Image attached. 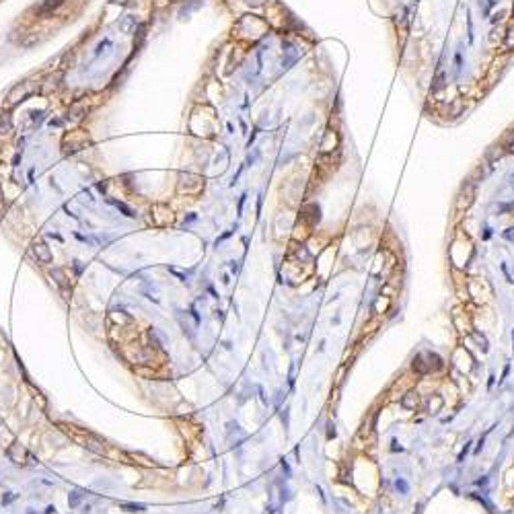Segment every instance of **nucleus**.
Here are the masks:
<instances>
[{
	"mask_svg": "<svg viewBox=\"0 0 514 514\" xmlns=\"http://www.w3.org/2000/svg\"><path fill=\"white\" fill-rule=\"evenodd\" d=\"M64 3H66V0H43L37 11H39V15H51L56 9H60Z\"/></svg>",
	"mask_w": 514,
	"mask_h": 514,
	"instance_id": "obj_18",
	"label": "nucleus"
},
{
	"mask_svg": "<svg viewBox=\"0 0 514 514\" xmlns=\"http://www.w3.org/2000/svg\"><path fill=\"white\" fill-rule=\"evenodd\" d=\"M179 193H187V195H195L204 189V177L195 175V173H181L179 175V185H177Z\"/></svg>",
	"mask_w": 514,
	"mask_h": 514,
	"instance_id": "obj_5",
	"label": "nucleus"
},
{
	"mask_svg": "<svg viewBox=\"0 0 514 514\" xmlns=\"http://www.w3.org/2000/svg\"><path fill=\"white\" fill-rule=\"evenodd\" d=\"M422 393H420V389L418 387H409V389H405L403 391V395L399 397V405L403 407V409H407V411H418L420 407H422Z\"/></svg>",
	"mask_w": 514,
	"mask_h": 514,
	"instance_id": "obj_7",
	"label": "nucleus"
},
{
	"mask_svg": "<svg viewBox=\"0 0 514 514\" xmlns=\"http://www.w3.org/2000/svg\"><path fill=\"white\" fill-rule=\"evenodd\" d=\"M68 144H70V148H68V150H64L66 154H68V152L82 150V148L89 144V136H87L82 130H74V132L66 134V136H64V140H62V146H68Z\"/></svg>",
	"mask_w": 514,
	"mask_h": 514,
	"instance_id": "obj_9",
	"label": "nucleus"
},
{
	"mask_svg": "<svg viewBox=\"0 0 514 514\" xmlns=\"http://www.w3.org/2000/svg\"><path fill=\"white\" fill-rule=\"evenodd\" d=\"M508 373H510V364H506V368H504V373H502V379H500V383H504V381H506Z\"/></svg>",
	"mask_w": 514,
	"mask_h": 514,
	"instance_id": "obj_30",
	"label": "nucleus"
},
{
	"mask_svg": "<svg viewBox=\"0 0 514 514\" xmlns=\"http://www.w3.org/2000/svg\"><path fill=\"white\" fill-rule=\"evenodd\" d=\"M173 222H175V214H173V210L169 208V206H165V204L150 206V224L165 229V226H171Z\"/></svg>",
	"mask_w": 514,
	"mask_h": 514,
	"instance_id": "obj_3",
	"label": "nucleus"
},
{
	"mask_svg": "<svg viewBox=\"0 0 514 514\" xmlns=\"http://www.w3.org/2000/svg\"><path fill=\"white\" fill-rule=\"evenodd\" d=\"M514 210V202H510V204H502V206H498V212H512Z\"/></svg>",
	"mask_w": 514,
	"mask_h": 514,
	"instance_id": "obj_25",
	"label": "nucleus"
},
{
	"mask_svg": "<svg viewBox=\"0 0 514 514\" xmlns=\"http://www.w3.org/2000/svg\"><path fill=\"white\" fill-rule=\"evenodd\" d=\"M31 251H33V257H35L39 264H49V262H51V251H49V247H47L41 239H35V241H33Z\"/></svg>",
	"mask_w": 514,
	"mask_h": 514,
	"instance_id": "obj_12",
	"label": "nucleus"
},
{
	"mask_svg": "<svg viewBox=\"0 0 514 514\" xmlns=\"http://www.w3.org/2000/svg\"><path fill=\"white\" fill-rule=\"evenodd\" d=\"M124 508H130V512H142L144 506H138V504H122Z\"/></svg>",
	"mask_w": 514,
	"mask_h": 514,
	"instance_id": "obj_27",
	"label": "nucleus"
},
{
	"mask_svg": "<svg viewBox=\"0 0 514 514\" xmlns=\"http://www.w3.org/2000/svg\"><path fill=\"white\" fill-rule=\"evenodd\" d=\"M7 454H9V459L15 463V465H21V467H27V465H31V463H33V456L29 454V450L23 444H19V442H13L7 448Z\"/></svg>",
	"mask_w": 514,
	"mask_h": 514,
	"instance_id": "obj_8",
	"label": "nucleus"
},
{
	"mask_svg": "<svg viewBox=\"0 0 514 514\" xmlns=\"http://www.w3.org/2000/svg\"><path fill=\"white\" fill-rule=\"evenodd\" d=\"M512 344H514V331H512Z\"/></svg>",
	"mask_w": 514,
	"mask_h": 514,
	"instance_id": "obj_32",
	"label": "nucleus"
},
{
	"mask_svg": "<svg viewBox=\"0 0 514 514\" xmlns=\"http://www.w3.org/2000/svg\"><path fill=\"white\" fill-rule=\"evenodd\" d=\"M87 113H89V105H87V101H76V103H72L70 109H68V120H72V122H80Z\"/></svg>",
	"mask_w": 514,
	"mask_h": 514,
	"instance_id": "obj_13",
	"label": "nucleus"
},
{
	"mask_svg": "<svg viewBox=\"0 0 514 514\" xmlns=\"http://www.w3.org/2000/svg\"><path fill=\"white\" fill-rule=\"evenodd\" d=\"M506 47H514V27L508 29V33H506Z\"/></svg>",
	"mask_w": 514,
	"mask_h": 514,
	"instance_id": "obj_24",
	"label": "nucleus"
},
{
	"mask_svg": "<svg viewBox=\"0 0 514 514\" xmlns=\"http://www.w3.org/2000/svg\"><path fill=\"white\" fill-rule=\"evenodd\" d=\"M35 93H39V82H37V80H23V82H17V84L9 91L5 105H7V109H11V107L19 105L21 101L29 99V97L35 95Z\"/></svg>",
	"mask_w": 514,
	"mask_h": 514,
	"instance_id": "obj_1",
	"label": "nucleus"
},
{
	"mask_svg": "<svg viewBox=\"0 0 514 514\" xmlns=\"http://www.w3.org/2000/svg\"><path fill=\"white\" fill-rule=\"evenodd\" d=\"M128 0H111V5H126Z\"/></svg>",
	"mask_w": 514,
	"mask_h": 514,
	"instance_id": "obj_31",
	"label": "nucleus"
},
{
	"mask_svg": "<svg viewBox=\"0 0 514 514\" xmlns=\"http://www.w3.org/2000/svg\"><path fill=\"white\" fill-rule=\"evenodd\" d=\"M467 294H469V300H475L477 304H483L486 300L492 298V288L488 286L486 280L471 278V280H467Z\"/></svg>",
	"mask_w": 514,
	"mask_h": 514,
	"instance_id": "obj_4",
	"label": "nucleus"
},
{
	"mask_svg": "<svg viewBox=\"0 0 514 514\" xmlns=\"http://www.w3.org/2000/svg\"><path fill=\"white\" fill-rule=\"evenodd\" d=\"M389 308H391V296H387V294L377 296V300H375V304H373V313L379 317V315H385Z\"/></svg>",
	"mask_w": 514,
	"mask_h": 514,
	"instance_id": "obj_14",
	"label": "nucleus"
},
{
	"mask_svg": "<svg viewBox=\"0 0 514 514\" xmlns=\"http://www.w3.org/2000/svg\"><path fill=\"white\" fill-rule=\"evenodd\" d=\"M452 368H454L456 373H463V375L469 377L471 368H475V360H473L469 348L459 346V348L452 352Z\"/></svg>",
	"mask_w": 514,
	"mask_h": 514,
	"instance_id": "obj_2",
	"label": "nucleus"
},
{
	"mask_svg": "<svg viewBox=\"0 0 514 514\" xmlns=\"http://www.w3.org/2000/svg\"><path fill=\"white\" fill-rule=\"evenodd\" d=\"M243 3H245L247 7H251V9H257V7H264L266 0H243Z\"/></svg>",
	"mask_w": 514,
	"mask_h": 514,
	"instance_id": "obj_23",
	"label": "nucleus"
},
{
	"mask_svg": "<svg viewBox=\"0 0 514 514\" xmlns=\"http://www.w3.org/2000/svg\"><path fill=\"white\" fill-rule=\"evenodd\" d=\"M132 25H134V19H132V17H128V19H126V21H124V23H122V25H120V27H122V29H124V31H126V33H128V31H130V27H132Z\"/></svg>",
	"mask_w": 514,
	"mask_h": 514,
	"instance_id": "obj_26",
	"label": "nucleus"
},
{
	"mask_svg": "<svg viewBox=\"0 0 514 514\" xmlns=\"http://www.w3.org/2000/svg\"><path fill=\"white\" fill-rule=\"evenodd\" d=\"M173 3H179V0H173Z\"/></svg>",
	"mask_w": 514,
	"mask_h": 514,
	"instance_id": "obj_33",
	"label": "nucleus"
},
{
	"mask_svg": "<svg viewBox=\"0 0 514 514\" xmlns=\"http://www.w3.org/2000/svg\"><path fill=\"white\" fill-rule=\"evenodd\" d=\"M502 272H504V276H506V280H508V282H510V284H512V282H514V280H512V276H510V274H508V268H506V264H502Z\"/></svg>",
	"mask_w": 514,
	"mask_h": 514,
	"instance_id": "obj_29",
	"label": "nucleus"
},
{
	"mask_svg": "<svg viewBox=\"0 0 514 514\" xmlns=\"http://www.w3.org/2000/svg\"><path fill=\"white\" fill-rule=\"evenodd\" d=\"M444 403H446V399L440 395V393H428V397L424 399V407H426V411H428V414L430 416H436L438 414V411L444 407Z\"/></svg>",
	"mask_w": 514,
	"mask_h": 514,
	"instance_id": "obj_11",
	"label": "nucleus"
},
{
	"mask_svg": "<svg viewBox=\"0 0 514 514\" xmlns=\"http://www.w3.org/2000/svg\"><path fill=\"white\" fill-rule=\"evenodd\" d=\"M467 337H471V339H475L477 341V346H479V350L481 352H488V348H490V344H488V337L483 335V333H479V329H471L469 331V335Z\"/></svg>",
	"mask_w": 514,
	"mask_h": 514,
	"instance_id": "obj_21",
	"label": "nucleus"
},
{
	"mask_svg": "<svg viewBox=\"0 0 514 514\" xmlns=\"http://www.w3.org/2000/svg\"><path fill=\"white\" fill-rule=\"evenodd\" d=\"M76 440H78V442H82V446H84V448H89V450H93V452H99V454L105 452V448L101 446V442H99V440H95L91 434H87V438L76 436Z\"/></svg>",
	"mask_w": 514,
	"mask_h": 514,
	"instance_id": "obj_16",
	"label": "nucleus"
},
{
	"mask_svg": "<svg viewBox=\"0 0 514 514\" xmlns=\"http://www.w3.org/2000/svg\"><path fill=\"white\" fill-rule=\"evenodd\" d=\"M473 199H475V181H467L465 185L461 187V193L456 195V204H454V210L456 212H465V210H469V206L473 204Z\"/></svg>",
	"mask_w": 514,
	"mask_h": 514,
	"instance_id": "obj_6",
	"label": "nucleus"
},
{
	"mask_svg": "<svg viewBox=\"0 0 514 514\" xmlns=\"http://www.w3.org/2000/svg\"><path fill=\"white\" fill-rule=\"evenodd\" d=\"M397 490H401V494H407L409 488H407V483L403 479H397Z\"/></svg>",
	"mask_w": 514,
	"mask_h": 514,
	"instance_id": "obj_28",
	"label": "nucleus"
},
{
	"mask_svg": "<svg viewBox=\"0 0 514 514\" xmlns=\"http://www.w3.org/2000/svg\"><path fill=\"white\" fill-rule=\"evenodd\" d=\"M51 278H56V284L66 292V278H64V274H62V270H56V272H51Z\"/></svg>",
	"mask_w": 514,
	"mask_h": 514,
	"instance_id": "obj_22",
	"label": "nucleus"
},
{
	"mask_svg": "<svg viewBox=\"0 0 514 514\" xmlns=\"http://www.w3.org/2000/svg\"><path fill=\"white\" fill-rule=\"evenodd\" d=\"M335 146H337V134L331 132V130H327L325 138L321 140V152H323V154H325V152H331V150H335Z\"/></svg>",
	"mask_w": 514,
	"mask_h": 514,
	"instance_id": "obj_19",
	"label": "nucleus"
},
{
	"mask_svg": "<svg viewBox=\"0 0 514 514\" xmlns=\"http://www.w3.org/2000/svg\"><path fill=\"white\" fill-rule=\"evenodd\" d=\"M62 78H64V72H62V70H56V72L47 74V76H45V78L39 82V93L47 95V93H54V91H58V87H60Z\"/></svg>",
	"mask_w": 514,
	"mask_h": 514,
	"instance_id": "obj_10",
	"label": "nucleus"
},
{
	"mask_svg": "<svg viewBox=\"0 0 514 514\" xmlns=\"http://www.w3.org/2000/svg\"><path fill=\"white\" fill-rule=\"evenodd\" d=\"M11 132H13V116L7 109L0 113V136H9Z\"/></svg>",
	"mask_w": 514,
	"mask_h": 514,
	"instance_id": "obj_17",
	"label": "nucleus"
},
{
	"mask_svg": "<svg viewBox=\"0 0 514 514\" xmlns=\"http://www.w3.org/2000/svg\"><path fill=\"white\" fill-rule=\"evenodd\" d=\"M74 64H76V54H74V49H68V51H64L60 62H58V70L66 72V70L74 68Z\"/></svg>",
	"mask_w": 514,
	"mask_h": 514,
	"instance_id": "obj_15",
	"label": "nucleus"
},
{
	"mask_svg": "<svg viewBox=\"0 0 514 514\" xmlns=\"http://www.w3.org/2000/svg\"><path fill=\"white\" fill-rule=\"evenodd\" d=\"M41 41V35L37 33V31H29V33H25L23 37H21V47H33V45H37Z\"/></svg>",
	"mask_w": 514,
	"mask_h": 514,
	"instance_id": "obj_20",
	"label": "nucleus"
}]
</instances>
